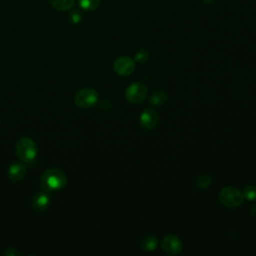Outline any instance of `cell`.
Segmentation results:
<instances>
[{"label": "cell", "instance_id": "1", "mask_svg": "<svg viewBox=\"0 0 256 256\" xmlns=\"http://www.w3.org/2000/svg\"><path fill=\"white\" fill-rule=\"evenodd\" d=\"M41 187L46 192H54L64 188L67 184L65 173L58 168H50L44 171L40 178Z\"/></svg>", "mask_w": 256, "mask_h": 256}, {"label": "cell", "instance_id": "2", "mask_svg": "<svg viewBox=\"0 0 256 256\" xmlns=\"http://www.w3.org/2000/svg\"><path fill=\"white\" fill-rule=\"evenodd\" d=\"M38 152V147L34 140L28 137L20 138L15 145V154L17 158L23 163L32 162Z\"/></svg>", "mask_w": 256, "mask_h": 256}, {"label": "cell", "instance_id": "3", "mask_svg": "<svg viewBox=\"0 0 256 256\" xmlns=\"http://www.w3.org/2000/svg\"><path fill=\"white\" fill-rule=\"evenodd\" d=\"M244 200L243 193L235 187H224L219 193V201L228 208H236Z\"/></svg>", "mask_w": 256, "mask_h": 256}, {"label": "cell", "instance_id": "4", "mask_svg": "<svg viewBox=\"0 0 256 256\" xmlns=\"http://www.w3.org/2000/svg\"><path fill=\"white\" fill-rule=\"evenodd\" d=\"M98 101V93L93 88H83L74 96V103L77 107L87 109L93 107Z\"/></svg>", "mask_w": 256, "mask_h": 256}, {"label": "cell", "instance_id": "5", "mask_svg": "<svg viewBox=\"0 0 256 256\" xmlns=\"http://www.w3.org/2000/svg\"><path fill=\"white\" fill-rule=\"evenodd\" d=\"M147 87L142 83H133L129 85L125 91L126 99L133 104L141 103L147 96Z\"/></svg>", "mask_w": 256, "mask_h": 256}, {"label": "cell", "instance_id": "6", "mask_svg": "<svg viewBox=\"0 0 256 256\" xmlns=\"http://www.w3.org/2000/svg\"><path fill=\"white\" fill-rule=\"evenodd\" d=\"M113 68H114V71L118 75L128 76V75L133 73V71L135 69V63L131 58L126 57V56H122V57L117 58L114 61Z\"/></svg>", "mask_w": 256, "mask_h": 256}, {"label": "cell", "instance_id": "7", "mask_svg": "<svg viewBox=\"0 0 256 256\" xmlns=\"http://www.w3.org/2000/svg\"><path fill=\"white\" fill-rule=\"evenodd\" d=\"M162 249L169 255H177L182 250V242L180 238L169 234L162 239Z\"/></svg>", "mask_w": 256, "mask_h": 256}, {"label": "cell", "instance_id": "8", "mask_svg": "<svg viewBox=\"0 0 256 256\" xmlns=\"http://www.w3.org/2000/svg\"><path fill=\"white\" fill-rule=\"evenodd\" d=\"M140 123L144 129H153L158 123V114L153 109H145L140 115Z\"/></svg>", "mask_w": 256, "mask_h": 256}, {"label": "cell", "instance_id": "9", "mask_svg": "<svg viewBox=\"0 0 256 256\" xmlns=\"http://www.w3.org/2000/svg\"><path fill=\"white\" fill-rule=\"evenodd\" d=\"M26 172L27 170L25 165H23L22 163H14L9 166L7 170V175L12 182H19L25 177Z\"/></svg>", "mask_w": 256, "mask_h": 256}, {"label": "cell", "instance_id": "10", "mask_svg": "<svg viewBox=\"0 0 256 256\" xmlns=\"http://www.w3.org/2000/svg\"><path fill=\"white\" fill-rule=\"evenodd\" d=\"M50 204V197L46 191L38 192L34 195L32 199V205L37 211H45Z\"/></svg>", "mask_w": 256, "mask_h": 256}, {"label": "cell", "instance_id": "11", "mask_svg": "<svg viewBox=\"0 0 256 256\" xmlns=\"http://www.w3.org/2000/svg\"><path fill=\"white\" fill-rule=\"evenodd\" d=\"M52 7L58 11H68L70 10L75 0H49Z\"/></svg>", "mask_w": 256, "mask_h": 256}, {"label": "cell", "instance_id": "12", "mask_svg": "<svg viewBox=\"0 0 256 256\" xmlns=\"http://www.w3.org/2000/svg\"><path fill=\"white\" fill-rule=\"evenodd\" d=\"M157 245V239L153 236H146L141 241V247L143 250L146 251H152L156 248Z\"/></svg>", "mask_w": 256, "mask_h": 256}, {"label": "cell", "instance_id": "13", "mask_svg": "<svg viewBox=\"0 0 256 256\" xmlns=\"http://www.w3.org/2000/svg\"><path fill=\"white\" fill-rule=\"evenodd\" d=\"M78 4L83 10L93 11L99 6L100 0H78Z\"/></svg>", "mask_w": 256, "mask_h": 256}, {"label": "cell", "instance_id": "14", "mask_svg": "<svg viewBox=\"0 0 256 256\" xmlns=\"http://www.w3.org/2000/svg\"><path fill=\"white\" fill-rule=\"evenodd\" d=\"M167 100V94L164 91L158 90L154 92L151 96V102L154 105H162Z\"/></svg>", "mask_w": 256, "mask_h": 256}, {"label": "cell", "instance_id": "15", "mask_svg": "<svg viewBox=\"0 0 256 256\" xmlns=\"http://www.w3.org/2000/svg\"><path fill=\"white\" fill-rule=\"evenodd\" d=\"M210 183H211V177L206 173L199 175L196 180V184L199 188H206L210 185Z\"/></svg>", "mask_w": 256, "mask_h": 256}, {"label": "cell", "instance_id": "16", "mask_svg": "<svg viewBox=\"0 0 256 256\" xmlns=\"http://www.w3.org/2000/svg\"><path fill=\"white\" fill-rule=\"evenodd\" d=\"M243 195L248 200H255L256 199V186L255 185H247L244 188Z\"/></svg>", "mask_w": 256, "mask_h": 256}, {"label": "cell", "instance_id": "17", "mask_svg": "<svg viewBox=\"0 0 256 256\" xmlns=\"http://www.w3.org/2000/svg\"><path fill=\"white\" fill-rule=\"evenodd\" d=\"M4 255H8V256H16V255H20V252L17 251L15 248H12V247H9L5 250L4 252Z\"/></svg>", "mask_w": 256, "mask_h": 256}, {"label": "cell", "instance_id": "18", "mask_svg": "<svg viewBox=\"0 0 256 256\" xmlns=\"http://www.w3.org/2000/svg\"><path fill=\"white\" fill-rule=\"evenodd\" d=\"M145 57V58H148V54L145 52V51H140L137 55H136V59L137 60H142V58Z\"/></svg>", "mask_w": 256, "mask_h": 256}, {"label": "cell", "instance_id": "19", "mask_svg": "<svg viewBox=\"0 0 256 256\" xmlns=\"http://www.w3.org/2000/svg\"><path fill=\"white\" fill-rule=\"evenodd\" d=\"M77 11H74V13L72 14V20L75 22V21H79V20H81V16L78 14V13H76Z\"/></svg>", "mask_w": 256, "mask_h": 256}, {"label": "cell", "instance_id": "20", "mask_svg": "<svg viewBox=\"0 0 256 256\" xmlns=\"http://www.w3.org/2000/svg\"><path fill=\"white\" fill-rule=\"evenodd\" d=\"M0 123H1V121H0Z\"/></svg>", "mask_w": 256, "mask_h": 256}]
</instances>
